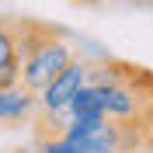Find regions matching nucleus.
<instances>
[{
  "instance_id": "6",
  "label": "nucleus",
  "mask_w": 153,
  "mask_h": 153,
  "mask_svg": "<svg viewBox=\"0 0 153 153\" xmlns=\"http://www.w3.org/2000/svg\"><path fill=\"white\" fill-rule=\"evenodd\" d=\"M38 153H84V150L70 143L66 136H52V139H38Z\"/></svg>"
},
{
  "instance_id": "1",
  "label": "nucleus",
  "mask_w": 153,
  "mask_h": 153,
  "mask_svg": "<svg viewBox=\"0 0 153 153\" xmlns=\"http://www.w3.org/2000/svg\"><path fill=\"white\" fill-rule=\"evenodd\" d=\"M84 80L94 87L105 118L129 122L139 129L153 118V73L150 70L101 56V63H87Z\"/></svg>"
},
{
  "instance_id": "4",
  "label": "nucleus",
  "mask_w": 153,
  "mask_h": 153,
  "mask_svg": "<svg viewBox=\"0 0 153 153\" xmlns=\"http://www.w3.org/2000/svg\"><path fill=\"white\" fill-rule=\"evenodd\" d=\"M21 70V49H18V18L0 14V87L18 84Z\"/></svg>"
},
{
  "instance_id": "9",
  "label": "nucleus",
  "mask_w": 153,
  "mask_h": 153,
  "mask_svg": "<svg viewBox=\"0 0 153 153\" xmlns=\"http://www.w3.org/2000/svg\"><path fill=\"white\" fill-rule=\"evenodd\" d=\"M18 153H25V150H18Z\"/></svg>"
},
{
  "instance_id": "2",
  "label": "nucleus",
  "mask_w": 153,
  "mask_h": 153,
  "mask_svg": "<svg viewBox=\"0 0 153 153\" xmlns=\"http://www.w3.org/2000/svg\"><path fill=\"white\" fill-rule=\"evenodd\" d=\"M18 49H21L18 84L28 87L35 97L59 70H66L70 59H76L66 28L31 18H18Z\"/></svg>"
},
{
  "instance_id": "7",
  "label": "nucleus",
  "mask_w": 153,
  "mask_h": 153,
  "mask_svg": "<svg viewBox=\"0 0 153 153\" xmlns=\"http://www.w3.org/2000/svg\"><path fill=\"white\" fill-rule=\"evenodd\" d=\"M143 153H153V118L143 125V146H139Z\"/></svg>"
},
{
  "instance_id": "5",
  "label": "nucleus",
  "mask_w": 153,
  "mask_h": 153,
  "mask_svg": "<svg viewBox=\"0 0 153 153\" xmlns=\"http://www.w3.org/2000/svg\"><path fill=\"white\" fill-rule=\"evenodd\" d=\"M35 105H38V97L28 87H21V84L0 87V122H7V125L25 122V118L35 115Z\"/></svg>"
},
{
  "instance_id": "8",
  "label": "nucleus",
  "mask_w": 153,
  "mask_h": 153,
  "mask_svg": "<svg viewBox=\"0 0 153 153\" xmlns=\"http://www.w3.org/2000/svg\"><path fill=\"white\" fill-rule=\"evenodd\" d=\"M80 4H101V0H80Z\"/></svg>"
},
{
  "instance_id": "3",
  "label": "nucleus",
  "mask_w": 153,
  "mask_h": 153,
  "mask_svg": "<svg viewBox=\"0 0 153 153\" xmlns=\"http://www.w3.org/2000/svg\"><path fill=\"white\" fill-rule=\"evenodd\" d=\"M84 73H87V63H84V59H70L66 70H59V73L38 91V108H49V111L66 108L70 97L76 94V87L84 84Z\"/></svg>"
}]
</instances>
